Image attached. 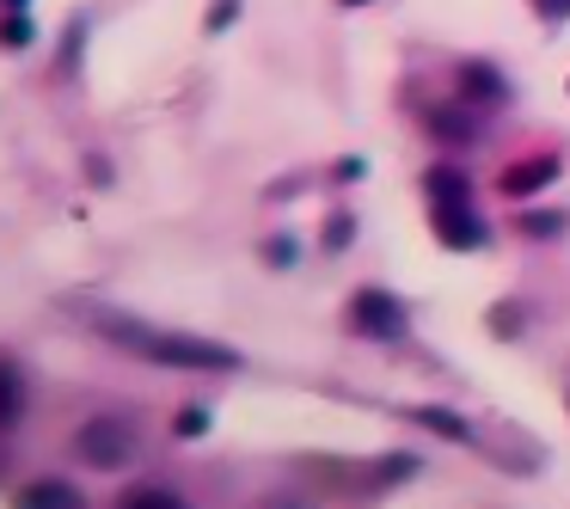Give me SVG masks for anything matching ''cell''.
Returning a JSON list of instances; mask_svg holds the SVG:
<instances>
[{"mask_svg":"<svg viewBox=\"0 0 570 509\" xmlns=\"http://www.w3.org/2000/svg\"><path fill=\"white\" fill-rule=\"evenodd\" d=\"M234 19H239V0H215V7H209V19H203V26H209V31H227V26H234Z\"/></svg>","mask_w":570,"mask_h":509,"instance_id":"obj_18","label":"cell"},{"mask_svg":"<svg viewBox=\"0 0 570 509\" xmlns=\"http://www.w3.org/2000/svg\"><path fill=\"white\" fill-rule=\"evenodd\" d=\"M136 423L129 418H111V411H105V418H87L75 430V454L87 460L92 472H124L129 460H136Z\"/></svg>","mask_w":570,"mask_h":509,"instance_id":"obj_2","label":"cell"},{"mask_svg":"<svg viewBox=\"0 0 570 509\" xmlns=\"http://www.w3.org/2000/svg\"><path fill=\"white\" fill-rule=\"evenodd\" d=\"M350 332L374 337V344H393V337H405V307L386 288H356V301H350Z\"/></svg>","mask_w":570,"mask_h":509,"instance_id":"obj_3","label":"cell"},{"mask_svg":"<svg viewBox=\"0 0 570 509\" xmlns=\"http://www.w3.org/2000/svg\"><path fill=\"white\" fill-rule=\"evenodd\" d=\"M105 337L117 350L141 362H160V369H190V374H234L239 369V350L215 344V337H197V332H166V325H148L136 313H92Z\"/></svg>","mask_w":570,"mask_h":509,"instance_id":"obj_1","label":"cell"},{"mask_svg":"<svg viewBox=\"0 0 570 509\" xmlns=\"http://www.w3.org/2000/svg\"><path fill=\"white\" fill-rule=\"evenodd\" d=\"M258 509H313V497L307 491H288V484H283V491H271Z\"/></svg>","mask_w":570,"mask_h":509,"instance_id":"obj_17","label":"cell"},{"mask_svg":"<svg viewBox=\"0 0 570 509\" xmlns=\"http://www.w3.org/2000/svg\"><path fill=\"white\" fill-rule=\"evenodd\" d=\"M430 227H435V239H442V246H454V252H472V246H484V239H491V227H484L479 209H472V197L430 203Z\"/></svg>","mask_w":570,"mask_h":509,"instance_id":"obj_4","label":"cell"},{"mask_svg":"<svg viewBox=\"0 0 570 509\" xmlns=\"http://www.w3.org/2000/svg\"><path fill=\"white\" fill-rule=\"evenodd\" d=\"M411 418L423 423V430H435V435H448V442H472V423L460 418V411H442V405H417Z\"/></svg>","mask_w":570,"mask_h":509,"instance_id":"obj_10","label":"cell"},{"mask_svg":"<svg viewBox=\"0 0 570 509\" xmlns=\"http://www.w3.org/2000/svg\"><path fill=\"white\" fill-rule=\"evenodd\" d=\"M0 7H7V13H26V7H31V0H0Z\"/></svg>","mask_w":570,"mask_h":509,"instance_id":"obj_22","label":"cell"},{"mask_svg":"<svg viewBox=\"0 0 570 509\" xmlns=\"http://www.w3.org/2000/svg\"><path fill=\"white\" fill-rule=\"evenodd\" d=\"M31 43H38L31 13H7V19H0V50H31Z\"/></svg>","mask_w":570,"mask_h":509,"instance_id":"obj_13","label":"cell"},{"mask_svg":"<svg viewBox=\"0 0 570 509\" xmlns=\"http://www.w3.org/2000/svg\"><path fill=\"white\" fill-rule=\"evenodd\" d=\"M515 325H521L515 307H497V313H491V332H515Z\"/></svg>","mask_w":570,"mask_h":509,"instance_id":"obj_21","label":"cell"},{"mask_svg":"<svg viewBox=\"0 0 570 509\" xmlns=\"http://www.w3.org/2000/svg\"><path fill=\"white\" fill-rule=\"evenodd\" d=\"M173 430H178V435H185V442H197V435H203V430H209V411H203V405H190V411H178V418H173Z\"/></svg>","mask_w":570,"mask_h":509,"instance_id":"obj_14","label":"cell"},{"mask_svg":"<svg viewBox=\"0 0 570 509\" xmlns=\"http://www.w3.org/2000/svg\"><path fill=\"white\" fill-rule=\"evenodd\" d=\"M264 258H271V264H295V239H271V246H264Z\"/></svg>","mask_w":570,"mask_h":509,"instance_id":"obj_20","label":"cell"},{"mask_svg":"<svg viewBox=\"0 0 570 509\" xmlns=\"http://www.w3.org/2000/svg\"><path fill=\"white\" fill-rule=\"evenodd\" d=\"M558 178V154H540V160H521L503 173V190L509 197H533V190H546Z\"/></svg>","mask_w":570,"mask_h":509,"instance_id":"obj_8","label":"cell"},{"mask_svg":"<svg viewBox=\"0 0 570 509\" xmlns=\"http://www.w3.org/2000/svg\"><path fill=\"white\" fill-rule=\"evenodd\" d=\"M344 7H368V0H344Z\"/></svg>","mask_w":570,"mask_h":509,"instance_id":"obj_23","label":"cell"},{"mask_svg":"<svg viewBox=\"0 0 570 509\" xmlns=\"http://www.w3.org/2000/svg\"><path fill=\"white\" fill-rule=\"evenodd\" d=\"M521 234L552 239V234H564V215H521Z\"/></svg>","mask_w":570,"mask_h":509,"instance_id":"obj_15","label":"cell"},{"mask_svg":"<svg viewBox=\"0 0 570 509\" xmlns=\"http://www.w3.org/2000/svg\"><path fill=\"white\" fill-rule=\"evenodd\" d=\"M430 129H435V141H448V148H479L484 141V124L466 111V99H454L448 111H430Z\"/></svg>","mask_w":570,"mask_h":509,"instance_id":"obj_5","label":"cell"},{"mask_svg":"<svg viewBox=\"0 0 570 509\" xmlns=\"http://www.w3.org/2000/svg\"><path fill=\"white\" fill-rule=\"evenodd\" d=\"M117 509H190V503L173 484H129V491L117 497Z\"/></svg>","mask_w":570,"mask_h":509,"instance_id":"obj_9","label":"cell"},{"mask_svg":"<svg viewBox=\"0 0 570 509\" xmlns=\"http://www.w3.org/2000/svg\"><path fill=\"white\" fill-rule=\"evenodd\" d=\"M533 13H540L546 26H564V19H570V0H533Z\"/></svg>","mask_w":570,"mask_h":509,"instance_id":"obj_19","label":"cell"},{"mask_svg":"<svg viewBox=\"0 0 570 509\" xmlns=\"http://www.w3.org/2000/svg\"><path fill=\"white\" fill-rule=\"evenodd\" d=\"M350 234H356V222H350V215H332V222H325V252H344Z\"/></svg>","mask_w":570,"mask_h":509,"instance_id":"obj_16","label":"cell"},{"mask_svg":"<svg viewBox=\"0 0 570 509\" xmlns=\"http://www.w3.org/2000/svg\"><path fill=\"white\" fill-rule=\"evenodd\" d=\"M460 99H466V105H503L509 99V80L497 75L491 62H466V68H460Z\"/></svg>","mask_w":570,"mask_h":509,"instance_id":"obj_6","label":"cell"},{"mask_svg":"<svg viewBox=\"0 0 570 509\" xmlns=\"http://www.w3.org/2000/svg\"><path fill=\"white\" fill-rule=\"evenodd\" d=\"M19 411H26V374L13 362H0V430L19 423Z\"/></svg>","mask_w":570,"mask_h":509,"instance_id":"obj_11","label":"cell"},{"mask_svg":"<svg viewBox=\"0 0 570 509\" xmlns=\"http://www.w3.org/2000/svg\"><path fill=\"white\" fill-rule=\"evenodd\" d=\"M13 509H87V497L75 491L68 479H38L13 497Z\"/></svg>","mask_w":570,"mask_h":509,"instance_id":"obj_7","label":"cell"},{"mask_svg":"<svg viewBox=\"0 0 570 509\" xmlns=\"http://www.w3.org/2000/svg\"><path fill=\"white\" fill-rule=\"evenodd\" d=\"M423 190H430V203H460V197H472L466 178H460L454 166H435V173H423Z\"/></svg>","mask_w":570,"mask_h":509,"instance_id":"obj_12","label":"cell"}]
</instances>
